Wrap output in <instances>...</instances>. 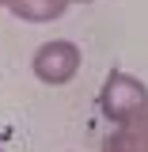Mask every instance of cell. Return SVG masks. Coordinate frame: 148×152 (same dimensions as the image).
Listing matches in <instances>:
<instances>
[{
    "mask_svg": "<svg viewBox=\"0 0 148 152\" xmlns=\"http://www.w3.org/2000/svg\"><path fill=\"white\" fill-rule=\"evenodd\" d=\"M72 65H76V53H72L69 42H50L38 53V72L46 76V80H69Z\"/></svg>",
    "mask_w": 148,
    "mask_h": 152,
    "instance_id": "6da1fadb",
    "label": "cell"
},
{
    "mask_svg": "<svg viewBox=\"0 0 148 152\" xmlns=\"http://www.w3.org/2000/svg\"><path fill=\"white\" fill-rule=\"evenodd\" d=\"M0 4H12L15 12H23L27 19H53L61 8H65V0H0Z\"/></svg>",
    "mask_w": 148,
    "mask_h": 152,
    "instance_id": "7a4b0ae2",
    "label": "cell"
}]
</instances>
